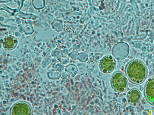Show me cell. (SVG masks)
Masks as SVG:
<instances>
[{"label": "cell", "mask_w": 154, "mask_h": 115, "mask_svg": "<svg viewBox=\"0 0 154 115\" xmlns=\"http://www.w3.org/2000/svg\"><path fill=\"white\" fill-rule=\"evenodd\" d=\"M125 72L129 80L136 85L143 83L148 74L145 64L139 60H132L128 63L125 68Z\"/></svg>", "instance_id": "6da1fadb"}, {"label": "cell", "mask_w": 154, "mask_h": 115, "mask_svg": "<svg viewBox=\"0 0 154 115\" xmlns=\"http://www.w3.org/2000/svg\"><path fill=\"white\" fill-rule=\"evenodd\" d=\"M111 86L115 91L123 93L127 90L128 83L123 72H116L112 75L111 80Z\"/></svg>", "instance_id": "7a4b0ae2"}, {"label": "cell", "mask_w": 154, "mask_h": 115, "mask_svg": "<svg viewBox=\"0 0 154 115\" xmlns=\"http://www.w3.org/2000/svg\"><path fill=\"white\" fill-rule=\"evenodd\" d=\"M112 53L116 59L122 60L128 56L130 52V47L128 44L125 42H119L114 46Z\"/></svg>", "instance_id": "3957f363"}, {"label": "cell", "mask_w": 154, "mask_h": 115, "mask_svg": "<svg viewBox=\"0 0 154 115\" xmlns=\"http://www.w3.org/2000/svg\"><path fill=\"white\" fill-rule=\"evenodd\" d=\"M116 65V61L115 58L112 56L107 55L100 60L99 66L101 72L107 74L113 72Z\"/></svg>", "instance_id": "277c9868"}, {"label": "cell", "mask_w": 154, "mask_h": 115, "mask_svg": "<svg viewBox=\"0 0 154 115\" xmlns=\"http://www.w3.org/2000/svg\"><path fill=\"white\" fill-rule=\"evenodd\" d=\"M144 94L148 103L154 106V76L147 81L144 87Z\"/></svg>", "instance_id": "5b68a950"}, {"label": "cell", "mask_w": 154, "mask_h": 115, "mask_svg": "<svg viewBox=\"0 0 154 115\" xmlns=\"http://www.w3.org/2000/svg\"><path fill=\"white\" fill-rule=\"evenodd\" d=\"M141 94L139 90L136 88L131 89L128 93L127 98L128 102L131 105H136L141 101Z\"/></svg>", "instance_id": "8992f818"}]
</instances>
